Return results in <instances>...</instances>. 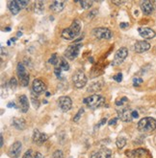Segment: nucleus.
<instances>
[{"label": "nucleus", "mask_w": 156, "mask_h": 158, "mask_svg": "<svg viewBox=\"0 0 156 158\" xmlns=\"http://www.w3.org/2000/svg\"><path fill=\"white\" fill-rule=\"evenodd\" d=\"M81 31V24L79 20H74L72 24L68 28H66L62 32V37L67 39V40H72L78 35L80 34Z\"/></svg>", "instance_id": "f257e3e1"}, {"label": "nucleus", "mask_w": 156, "mask_h": 158, "mask_svg": "<svg viewBox=\"0 0 156 158\" xmlns=\"http://www.w3.org/2000/svg\"><path fill=\"white\" fill-rule=\"evenodd\" d=\"M138 129L141 132H151L156 129V120L152 117H146L138 123Z\"/></svg>", "instance_id": "f03ea898"}, {"label": "nucleus", "mask_w": 156, "mask_h": 158, "mask_svg": "<svg viewBox=\"0 0 156 158\" xmlns=\"http://www.w3.org/2000/svg\"><path fill=\"white\" fill-rule=\"evenodd\" d=\"M83 102L85 105H87L90 108H97L104 105L105 99L102 96H100V95L93 94L88 98H85Z\"/></svg>", "instance_id": "7ed1b4c3"}, {"label": "nucleus", "mask_w": 156, "mask_h": 158, "mask_svg": "<svg viewBox=\"0 0 156 158\" xmlns=\"http://www.w3.org/2000/svg\"><path fill=\"white\" fill-rule=\"evenodd\" d=\"M72 82H73V84L75 87L80 89V88H83L84 86L87 84L88 78L82 70H78L74 73V75L72 77Z\"/></svg>", "instance_id": "20e7f679"}, {"label": "nucleus", "mask_w": 156, "mask_h": 158, "mask_svg": "<svg viewBox=\"0 0 156 158\" xmlns=\"http://www.w3.org/2000/svg\"><path fill=\"white\" fill-rule=\"evenodd\" d=\"M82 47H83V45L81 43L71 44L68 47L66 52H65V57L69 60H72L76 59L78 57V55H79Z\"/></svg>", "instance_id": "39448f33"}, {"label": "nucleus", "mask_w": 156, "mask_h": 158, "mask_svg": "<svg viewBox=\"0 0 156 158\" xmlns=\"http://www.w3.org/2000/svg\"><path fill=\"white\" fill-rule=\"evenodd\" d=\"M121 108L117 109V112H118V116H119V119H121L122 122H125V123H130L133 120V117H132V111L130 107L126 106H119Z\"/></svg>", "instance_id": "423d86ee"}, {"label": "nucleus", "mask_w": 156, "mask_h": 158, "mask_svg": "<svg viewBox=\"0 0 156 158\" xmlns=\"http://www.w3.org/2000/svg\"><path fill=\"white\" fill-rule=\"evenodd\" d=\"M17 73L19 78V82L21 86H27L29 83V75L26 72L25 66L22 64L21 62H19L17 67Z\"/></svg>", "instance_id": "0eeeda50"}, {"label": "nucleus", "mask_w": 156, "mask_h": 158, "mask_svg": "<svg viewBox=\"0 0 156 158\" xmlns=\"http://www.w3.org/2000/svg\"><path fill=\"white\" fill-rule=\"evenodd\" d=\"M128 55V50L126 47H121V48L116 52L115 57L112 62V65H120L126 59Z\"/></svg>", "instance_id": "6e6552de"}, {"label": "nucleus", "mask_w": 156, "mask_h": 158, "mask_svg": "<svg viewBox=\"0 0 156 158\" xmlns=\"http://www.w3.org/2000/svg\"><path fill=\"white\" fill-rule=\"evenodd\" d=\"M92 35L97 39H110L112 37V32L108 28H96L92 31Z\"/></svg>", "instance_id": "1a4fd4ad"}, {"label": "nucleus", "mask_w": 156, "mask_h": 158, "mask_svg": "<svg viewBox=\"0 0 156 158\" xmlns=\"http://www.w3.org/2000/svg\"><path fill=\"white\" fill-rule=\"evenodd\" d=\"M58 106H59V107L62 111H64V112L68 111V110L71 109L72 106V99L68 96H62L58 100Z\"/></svg>", "instance_id": "9d476101"}, {"label": "nucleus", "mask_w": 156, "mask_h": 158, "mask_svg": "<svg viewBox=\"0 0 156 158\" xmlns=\"http://www.w3.org/2000/svg\"><path fill=\"white\" fill-rule=\"evenodd\" d=\"M45 90H46V84L44 83L43 81L41 80V79H36V80L33 81L32 91L35 94H37V95L43 94V92H45Z\"/></svg>", "instance_id": "9b49d317"}, {"label": "nucleus", "mask_w": 156, "mask_h": 158, "mask_svg": "<svg viewBox=\"0 0 156 158\" xmlns=\"http://www.w3.org/2000/svg\"><path fill=\"white\" fill-rule=\"evenodd\" d=\"M48 139V135L45 133H42L39 129H34V132H33V137H32V141L33 143L37 144V145H42L43 144L44 142Z\"/></svg>", "instance_id": "f8f14e48"}, {"label": "nucleus", "mask_w": 156, "mask_h": 158, "mask_svg": "<svg viewBox=\"0 0 156 158\" xmlns=\"http://www.w3.org/2000/svg\"><path fill=\"white\" fill-rule=\"evenodd\" d=\"M21 149H22V144L21 142L17 141L10 147L9 148V155L11 158H18L21 152Z\"/></svg>", "instance_id": "ddd939ff"}, {"label": "nucleus", "mask_w": 156, "mask_h": 158, "mask_svg": "<svg viewBox=\"0 0 156 158\" xmlns=\"http://www.w3.org/2000/svg\"><path fill=\"white\" fill-rule=\"evenodd\" d=\"M150 49V44L146 40H139L134 44V50L136 53H144Z\"/></svg>", "instance_id": "4468645a"}, {"label": "nucleus", "mask_w": 156, "mask_h": 158, "mask_svg": "<svg viewBox=\"0 0 156 158\" xmlns=\"http://www.w3.org/2000/svg\"><path fill=\"white\" fill-rule=\"evenodd\" d=\"M138 32L140 36H141L144 39H152L155 36L156 33L150 28H147V27H144V28H139Z\"/></svg>", "instance_id": "2eb2a0df"}, {"label": "nucleus", "mask_w": 156, "mask_h": 158, "mask_svg": "<svg viewBox=\"0 0 156 158\" xmlns=\"http://www.w3.org/2000/svg\"><path fill=\"white\" fill-rule=\"evenodd\" d=\"M141 10L145 14L150 15L154 11V7L152 5V2L151 1H143L141 3Z\"/></svg>", "instance_id": "dca6fc26"}, {"label": "nucleus", "mask_w": 156, "mask_h": 158, "mask_svg": "<svg viewBox=\"0 0 156 158\" xmlns=\"http://www.w3.org/2000/svg\"><path fill=\"white\" fill-rule=\"evenodd\" d=\"M146 153V151L144 148H137L134 149V151H126L125 152V155L128 157H133V158H139L142 157Z\"/></svg>", "instance_id": "f3484780"}, {"label": "nucleus", "mask_w": 156, "mask_h": 158, "mask_svg": "<svg viewBox=\"0 0 156 158\" xmlns=\"http://www.w3.org/2000/svg\"><path fill=\"white\" fill-rule=\"evenodd\" d=\"M66 2L65 1H60V0H56V1H53L50 4V10H52L54 13H60L64 10Z\"/></svg>", "instance_id": "a211bd4d"}, {"label": "nucleus", "mask_w": 156, "mask_h": 158, "mask_svg": "<svg viewBox=\"0 0 156 158\" xmlns=\"http://www.w3.org/2000/svg\"><path fill=\"white\" fill-rule=\"evenodd\" d=\"M18 101H19L20 110L23 113L27 112L28 109H29V102H28L27 97L25 96V95H21V96H19V98H18Z\"/></svg>", "instance_id": "6ab92c4d"}, {"label": "nucleus", "mask_w": 156, "mask_h": 158, "mask_svg": "<svg viewBox=\"0 0 156 158\" xmlns=\"http://www.w3.org/2000/svg\"><path fill=\"white\" fill-rule=\"evenodd\" d=\"M12 125L15 129H18L19 130H23L26 128V123L24 119H22V118H14Z\"/></svg>", "instance_id": "aec40b11"}, {"label": "nucleus", "mask_w": 156, "mask_h": 158, "mask_svg": "<svg viewBox=\"0 0 156 158\" xmlns=\"http://www.w3.org/2000/svg\"><path fill=\"white\" fill-rule=\"evenodd\" d=\"M8 8H9L10 12L13 13V14H18L20 11V8L19 6L18 5L17 1H8Z\"/></svg>", "instance_id": "412c9836"}, {"label": "nucleus", "mask_w": 156, "mask_h": 158, "mask_svg": "<svg viewBox=\"0 0 156 158\" xmlns=\"http://www.w3.org/2000/svg\"><path fill=\"white\" fill-rule=\"evenodd\" d=\"M101 88H102V83H92L90 86H89V88H88V92L89 93H96L97 91H100Z\"/></svg>", "instance_id": "4be33fe9"}, {"label": "nucleus", "mask_w": 156, "mask_h": 158, "mask_svg": "<svg viewBox=\"0 0 156 158\" xmlns=\"http://www.w3.org/2000/svg\"><path fill=\"white\" fill-rule=\"evenodd\" d=\"M44 11V3L43 1H37L34 3V12L37 14H42Z\"/></svg>", "instance_id": "5701e85b"}, {"label": "nucleus", "mask_w": 156, "mask_h": 158, "mask_svg": "<svg viewBox=\"0 0 156 158\" xmlns=\"http://www.w3.org/2000/svg\"><path fill=\"white\" fill-rule=\"evenodd\" d=\"M98 153L100 155V158H111L112 156V151L108 148H102L98 151Z\"/></svg>", "instance_id": "b1692460"}, {"label": "nucleus", "mask_w": 156, "mask_h": 158, "mask_svg": "<svg viewBox=\"0 0 156 158\" xmlns=\"http://www.w3.org/2000/svg\"><path fill=\"white\" fill-rule=\"evenodd\" d=\"M56 67L60 68L62 71H68L69 69V64L64 58H60L59 63H58V65Z\"/></svg>", "instance_id": "393cba45"}, {"label": "nucleus", "mask_w": 156, "mask_h": 158, "mask_svg": "<svg viewBox=\"0 0 156 158\" xmlns=\"http://www.w3.org/2000/svg\"><path fill=\"white\" fill-rule=\"evenodd\" d=\"M116 145H117V148L119 149H121L125 147L126 145V139L122 137V136H120L118 139H117V142H116Z\"/></svg>", "instance_id": "a878e982"}, {"label": "nucleus", "mask_w": 156, "mask_h": 158, "mask_svg": "<svg viewBox=\"0 0 156 158\" xmlns=\"http://www.w3.org/2000/svg\"><path fill=\"white\" fill-rule=\"evenodd\" d=\"M37 94H35L33 91L31 92V101H32V104H33V106L37 109L40 106V101H39V98L36 96Z\"/></svg>", "instance_id": "bb28decb"}, {"label": "nucleus", "mask_w": 156, "mask_h": 158, "mask_svg": "<svg viewBox=\"0 0 156 158\" xmlns=\"http://www.w3.org/2000/svg\"><path fill=\"white\" fill-rule=\"evenodd\" d=\"M78 2L80 3L83 9H90L92 5L93 4V1H90V0H82V1H78Z\"/></svg>", "instance_id": "cd10ccee"}, {"label": "nucleus", "mask_w": 156, "mask_h": 158, "mask_svg": "<svg viewBox=\"0 0 156 158\" xmlns=\"http://www.w3.org/2000/svg\"><path fill=\"white\" fill-rule=\"evenodd\" d=\"M59 60H60V58L58 57V55L56 53H54L52 56H51V58L49 59V63H51V64L57 66L58 63H59Z\"/></svg>", "instance_id": "c85d7f7f"}, {"label": "nucleus", "mask_w": 156, "mask_h": 158, "mask_svg": "<svg viewBox=\"0 0 156 158\" xmlns=\"http://www.w3.org/2000/svg\"><path fill=\"white\" fill-rule=\"evenodd\" d=\"M128 102V99L126 97H122V98H119L116 100V106H123L126 105V102Z\"/></svg>", "instance_id": "c756f323"}, {"label": "nucleus", "mask_w": 156, "mask_h": 158, "mask_svg": "<svg viewBox=\"0 0 156 158\" xmlns=\"http://www.w3.org/2000/svg\"><path fill=\"white\" fill-rule=\"evenodd\" d=\"M83 113H84V109H83V108H80L79 110H78V112L76 113V115L74 116V118H73V122L77 123L78 121H79Z\"/></svg>", "instance_id": "7c9ffc66"}, {"label": "nucleus", "mask_w": 156, "mask_h": 158, "mask_svg": "<svg viewBox=\"0 0 156 158\" xmlns=\"http://www.w3.org/2000/svg\"><path fill=\"white\" fill-rule=\"evenodd\" d=\"M9 85H10V88L14 90L15 87H17V85H18V82L17 80H15V78H12L11 80H10V83H9Z\"/></svg>", "instance_id": "2f4dec72"}, {"label": "nucleus", "mask_w": 156, "mask_h": 158, "mask_svg": "<svg viewBox=\"0 0 156 158\" xmlns=\"http://www.w3.org/2000/svg\"><path fill=\"white\" fill-rule=\"evenodd\" d=\"M53 158H64V153L62 151H60V149H57V151H55L53 152Z\"/></svg>", "instance_id": "473e14b6"}, {"label": "nucleus", "mask_w": 156, "mask_h": 158, "mask_svg": "<svg viewBox=\"0 0 156 158\" xmlns=\"http://www.w3.org/2000/svg\"><path fill=\"white\" fill-rule=\"evenodd\" d=\"M17 3L19 6L20 9H25L26 7H28V4H29L28 1H22V0H20V1H17Z\"/></svg>", "instance_id": "72a5a7b5"}, {"label": "nucleus", "mask_w": 156, "mask_h": 158, "mask_svg": "<svg viewBox=\"0 0 156 158\" xmlns=\"http://www.w3.org/2000/svg\"><path fill=\"white\" fill-rule=\"evenodd\" d=\"M113 79L116 81V82H118V83H121L122 81V74L121 73H119V74H117L113 77Z\"/></svg>", "instance_id": "f704fd0d"}, {"label": "nucleus", "mask_w": 156, "mask_h": 158, "mask_svg": "<svg viewBox=\"0 0 156 158\" xmlns=\"http://www.w3.org/2000/svg\"><path fill=\"white\" fill-rule=\"evenodd\" d=\"M133 83H134L135 86H138L141 83H143V80H142L141 78H134L133 79Z\"/></svg>", "instance_id": "c9c22d12"}, {"label": "nucleus", "mask_w": 156, "mask_h": 158, "mask_svg": "<svg viewBox=\"0 0 156 158\" xmlns=\"http://www.w3.org/2000/svg\"><path fill=\"white\" fill-rule=\"evenodd\" d=\"M22 158H32V149H28Z\"/></svg>", "instance_id": "e433bc0d"}, {"label": "nucleus", "mask_w": 156, "mask_h": 158, "mask_svg": "<svg viewBox=\"0 0 156 158\" xmlns=\"http://www.w3.org/2000/svg\"><path fill=\"white\" fill-rule=\"evenodd\" d=\"M118 118H113V119H111L110 121L108 122V125H116L117 124V122H118Z\"/></svg>", "instance_id": "4c0bfd02"}, {"label": "nucleus", "mask_w": 156, "mask_h": 158, "mask_svg": "<svg viewBox=\"0 0 156 158\" xmlns=\"http://www.w3.org/2000/svg\"><path fill=\"white\" fill-rule=\"evenodd\" d=\"M61 72H62V70L60 69V68H58V67H56L55 68V70H54V73H55V75L57 76V78H61Z\"/></svg>", "instance_id": "58836bf2"}, {"label": "nucleus", "mask_w": 156, "mask_h": 158, "mask_svg": "<svg viewBox=\"0 0 156 158\" xmlns=\"http://www.w3.org/2000/svg\"><path fill=\"white\" fill-rule=\"evenodd\" d=\"M90 158H100V155H99L98 152H93L91 154Z\"/></svg>", "instance_id": "ea45409f"}, {"label": "nucleus", "mask_w": 156, "mask_h": 158, "mask_svg": "<svg viewBox=\"0 0 156 158\" xmlns=\"http://www.w3.org/2000/svg\"><path fill=\"white\" fill-rule=\"evenodd\" d=\"M120 27L121 29H126V28L129 27V24H128L127 22H122V23H121V24H120Z\"/></svg>", "instance_id": "a19ab883"}, {"label": "nucleus", "mask_w": 156, "mask_h": 158, "mask_svg": "<svg viewBox=\"0 0 156 158\" xmlns=\"http://www.w3.org/2000/svg\"><path fill=\"white\" fill-rule=\"evenodd\" d=\"M34 158H44V157H43V155L41 152H36V153H35V157H34Z\"/></svg>", "instance_id": "79ce46f5"}, {"label": "nucleus", "mask_w": 156, "mask_h": 158, "mask_svg": "<svg viewBox=\"0 0 156 158\" xmlns=\"http://www.w3.org/2000/svg\"><path fill=\"white\" fill-rule=\"evenodd\" d=\"M132 117H133V119H137V118L139 117V114H138V112L137 111H135V110H133V111H132Z\"/></svg>", "instance_id": "37998d69"}, {"label": "nucleus", "mask_w": 156, "mask_h": 158, "mask_svg": "<svg viewBox=\"0 0 156 158\" xmlns=\"http://www.w3.org/2000/svg\"><path fill=\"white\" fill-rule=\"evenodd\" d=\"M107 122V119H106V118H105V119H102V120H101L100 121V123L97 125V126H100V125H104L105 123Z\"/></svg>", "instance_id": "c03bdc74"}, {"label": "nucleus", "mask_w": 156, "mask_h": 158, "mask_svg": "<svg viewBox=\"0 0 156 158\" xmlns=\"http://www.w3.org/2000/svg\"><path fill=\"white\" fill-rule=\"evenodd\" d=\"M0 141H1V144H0V147H3V145H4V140H3V135H1L0 136Z\"/></svg>", "instance_id": "a18cd8bd"}, {"label": "nucleus", "mask_w": 156, "mask_h": 158, "mask_svg": "<svg viewBox=\"0 0 156 158\" xmlns=\"http://www.w3.org/2000/svg\"><path fill=\"white\" fill-rule=\"evenodd\" d=\"M113 3H114V4H117V5H121V4H122L123 2H122V1H114Z\"/></svg>", "instance_id": "49530a36"}, {"label": "nucleus", "mask_w": 156, "mask_h": 158, "mask_svg": "<svg viewBox=\"0 0 156 158\" xmlns=\"http://www.w3.org/2000/svg\"><path fill=\"white\" fill-rule=\"evenodd\" d=\"M14 105V102H9V104H8V107H13Z\"/></svg>", "instance_id": "de8ad7c7"}, {"label": "nucleus", "mask_w": 156, "mask_h": 158, "mask_svg": "<svg viewBox=\"0 0 156 158\" xmlns=\"http://www.w3.org/2000/svg\"><path fill=\"white\" fill-rule=\"evenodd\" d=\"M152 2V5L154 7V9H156V0H154V1H151Z\"/></svg>", "instance_id": "09e8293b"}, {"label": "nucleus", "mask_w": 156, "mask_h": 158, "mask_svg": "<svg viewBox=\"0 0 156 158\" xmlns=\"http://www.w3.org/2000/svg\"><path fill=\"white\" fill-rule=\"evenodd\" d=\"M10 30H11L10 28H6V29H4V31H6V32H9Z\"/></svg>", "instance_id": "8fccbe9b"}, {"label": "nucleus", "mask_w": 156, "mask_h": 158, "mask_svg": "<svg viewBox=\"0 0 156 158\" xmlns=\"http://www.w3.org/2000/svg\"><path fill=\"white\" fill-rule=\"evenodd\" d=\"M18 36L19 37V36H22V33H21V32H18Z\"/></svg>", "instance_id": "3c124183"}, {"label": "nucleus", "mask_w": 156, "mask_h": 158, "mask_svg": "<svg viewBox=\"0 0 156 158\" xmlns=\"http://www.w3.org/2000/svg\"><path fill=\"white\" fill-rule=\"evenodd\" d=\"M45 95H46V96H47V97H48V96H49V95H50V93H49V92H46V93H45Z\"/></svg>", "instance_id": "603ef678"}]
</instances>
